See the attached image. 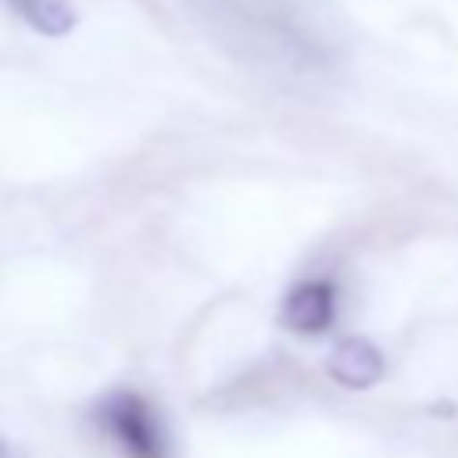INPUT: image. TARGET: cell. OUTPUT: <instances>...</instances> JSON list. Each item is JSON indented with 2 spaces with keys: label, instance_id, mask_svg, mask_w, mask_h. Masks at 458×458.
Wrapping results in <instances>:
<instances>
[{
  "label": "cell",
  "instance_id": "cell-5",
  "mask_svg": "<svg viewBox=\"0 0 458 458\" xmlns=\"http://www.w3.org/2000/svg\"><path fill=\"white\" fill-rule=\"evenodd\" d=\"M0 458H21V454H14V451H11V447L0 440Z\"/></svg>",
  "mask_w": 458,
  "mask_h": 458
},
{
  "label": "cell",
  "instance_id": "cell-1",
  "mask_svg": "<svg viewBox=\"0 0 458 458\" xmlns=\"http://www.w3.org/2000/svg\"><path fill=\"white\" fill-rule=\"evenodd\" d=\"M97 422L125 458H168V440L154 404L136 390H111L97 401Z\"/></svg>",
  "mask_w": 458,
  "mask_h": 458
},
{
  "label": "cell",
  "instance_id": "cell-4",
  "mask_svg": "<svg viewBox=\"0 0 458 458\" xmlns=\"http://www.w3.org/2000/svg\"><path fill=\"white\" fill-rule=\"evenodd\" d=\"M7 7L39 36H50V39H61L75 29L79 21V11H75V0H7Z\"/></svg>",
  "mask_w": 458,
  "mask_h": 458
},
{
  "label": "cell",
  "instance_id": "cell-3",
  "mask_svg": "<svg viewBox=\"0 0 458 458\" xmlns=\"http://www.w3.org/2000/svg\"><path fill=\"white\" fill-rule=\"evenodd\" d=\"M329 376H333L340 386H347V390H369V386H376V383L386 376V358H383V351H379L372 340H365V336L344 340V344H336L333 354H329Z\"/></svg>",
  "mask_w": 458,
  "mask_h": 458
},
{
  "label": "cell",
  "instance_id": "cell-2",
  "mask_svg": "<svg viewBox=\"0 0 458 458\" xmlns=\"http://www.w3.org/2000/svg\"><path fill=\"white\" fill-rule=\"evenodd\" d=\"M333 311H336V290L329 279H304L297 283L279 315H283V326L293 329V333H326L333 326Z\"/></svg>",
  "mask_w": 458,
  "mask_h": 458
}]
</instances>
